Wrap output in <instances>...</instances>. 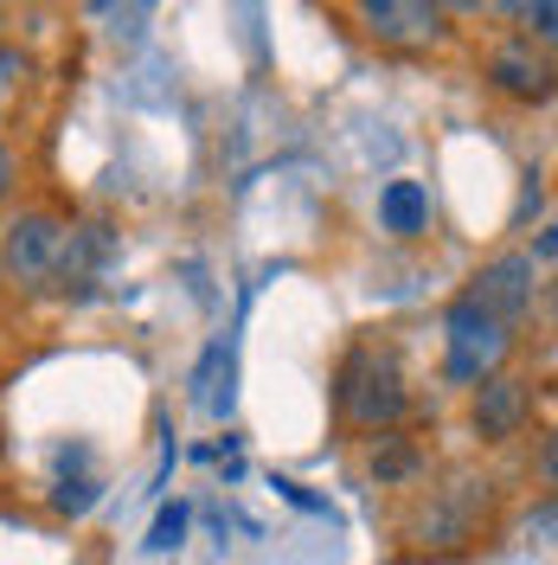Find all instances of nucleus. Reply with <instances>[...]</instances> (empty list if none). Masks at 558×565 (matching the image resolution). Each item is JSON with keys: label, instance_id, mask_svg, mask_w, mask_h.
<instances>
[{"label": "nucleus", "instance_id": "1", "mask_svg": "<svg viewBox=\"0 0 558 565\" xmlns=\"http://www.w3.org/2000/svg\"><path fill=\"white\" fill-rule=\"evenodd\" d=\"M334 418L360 430V437H385L411 418V380H405V360L385 341H353L341 353V373H334Z\"/></svg>", "mask_w": 558, "mask_h": 565}, {"label": "nucleus", "instance_id": "2", "mask_svg": "<svg viewBox=\"0 0 558 565\" xmlns=\"http://www.w3.org/2000/svg\"><path fill=\"white\" fill-rule=\"evenodd\" d=\"M514 334L521 328H507L501 316H489L475 296H455L450 309H443V366H450V380L455 386L494 380L507 366V353H514Z\"/></svg>", "mask_w": 558, "mask_h": 565}, {"label": "nucleus", "instance_id": "3", "mask_svg": "<svg viewBox=\"0 0 558 565\" xmlns=\"http://www.w3.org/2000/svg\"><path fill=\"white\" fill-rule=\"evenodd\" d=\"M71 238V218L52 206H26L7 232H0V282L20 296H45L58 277V250Z\"/></svg>", "mask_w": 558, "mask_h": 565}, {"label": "nucleus", "instance_id": "4", "mask_svg": "<svg viewBox=\"0 0 558 565\" xmlns=\"http://www.w3.org/2000/svg\"><path fill=\"white\" fill-rule=\"evenodd\" d=\"M360 26L379 39L385 52H430L450 33L430 0H360Z\"/></svg>", "mask_w": 558, "mask_h": 565}, {"label": "nucleus", "instance_id": "5", "mask_svg": "<svg viewBox=\"0 0 558 565\" xmlns=\"http://www.w3.org/2000/svg\"><path fill=\"white\" fill-rule=\"evenodd\" d=\"M489 84L501 97H514V104H546L552 97V52L533 45L526 33L507 39V45L489 52Z\"/></svg>", "mask_w": 558, "mask_h": 565}, {"label": "nucleus", "instance_id": "6", "mask_svg": "<svg viewBox=\"0 0 558 565\" xmlns=\"http://www.w3.org/2000/svg\"><path fill=\"white\" fill-rule=\"evenodd\" d=\"M489 316H501L507 328H521L526 316H533V296H539V277H533V257L526 250H507V257H494V264H482V277H475V289H469Z\"/></svg>", "mask_w": 558, "mask_h": 565}, {"label": "nucleus", "instance_id": "7", "mask_svg": "<svg viewBox=\"0 0 558 565\" xmlns=\"http://www.w3.org/2000/svg\"><path fill=\"white\" fill-rule=\"evenodd\" d=\"M482 501H489V482H482V489H475V482L437 489L430 508H423V521H418V546H443V553L469 546L475 527H482Z\"/></svg>", "mask_w": 558, "mask_h": 565}, {"label": "nucleus", "instance_id": "8", "mask_svg": "<svg viewBox=\"0 0 558 565\" xmlns=\"http://www.w3.org/2000/svg\"><path fill=\"white\" fill-rule=\"evenodd\" d=\"M526 418H533V386L514 380V373H494L475 386V437L482 444H507V437H521Z\"/></svg>", "mask_w": 558, "mask_h": 565}, {"label": "nucleus", "instance_id": "9", "mask_svg": "<svg viewBox=\"0 0 558 565\" xmlns=\"http://www.w3.org/2000/svg\"><path fill=\"white\" fill-rule=\"evenodd\" d=\"M104 257H109L104 225H71L65 250H58V277H52V289H58V296H90L97 277H104Z\"/></svg>", "mask_w": 558, "mask_h": 565}, {"label": "nucleus", "instance_id": "10", "mask_svg": "<svg viewBox=\"0 0 558 565\" xmlns=\"http://www.w3.org/2000/svg\"><path fill=\"white\" fill-rule=\"evenodd\" d=\"M379 225L391 238H423L430 232V193H423L418 180H391L379 193Z\"/></svg>", "mask_w": 558, "mask_h": 565}, {"label": "nucleus", "instance_id": "11", "mask_svg": "<svg viewBox=\"0 0 558 565\" xmlns=\"http://www.w3.org/2000/svg\"><path fill=\"white\" fill-rule=\"evenodd\" d=\"M97 494H104V489H97V476H90V450H84V444L65 450V457H58V482H52V508L77 521V514H90V508H97Z\"/></svg>", "mask_w": 558, "mask_h": 565}, {"label": "nucleus", "instance_id": "12", "mask_svg": "<svg viewBox=\"0 0 558 565\" xmlns=\"http://www.w3.org/2000/svg\"><path fill=\"white\" fill-rule=\"evenodd\" d=\"M26 84H33V58H26L20 45H0V122H7L13 109H20Z\"/></svg>", "mask_w": 558, "mask_h": 565}, {"label": "nucleus", "instance_id": "13", "mask_svg": "<svg viewBox=\"0 0 558 565\" xmlns=\"http://www.w3.org/2000/svg\"><path fill=\"white\" fill-rule=\"evenodd\" d=\"M373 476H379L385 489H391V482H411V476H418V450H411L405 437H379V450H373Z\"/></svg>", "mask_w": 558, "mask_h": 565}, {"label": "nucleus", "instance_id": "14", "mask_svg": "<svg viewBox=\"0 0 558 565\" xmlns=\"http://www.w3.org/2000/svg\"><path fill=\"white\" fill-rule=\"evenodd\" d=\"M186 527H193V508H186V501L161 508V514H154V527H148V553H174L180 540H186Z\"/></svg>", "mask_w": 558, "mask_h": 565}, {"label": "nucleus", "instance_id": "15", "mask_svg": "<svg viewBox=\"0 0 558 565\" xmlns=\"http://www.w3.org/2000/svg\"><path fill=\"white\" fill-rule=\"evenodd\" d=\"M526 39L552 52V39H558V0H526Z\"/></svg>", "mask_w": 558, "mask_h": 565}, {"label": "nucleus", "instance_id": "16", "mask_svg": "<svg viewBox=\"0 0 558 565\" xmlns=\"http://www.w3.org/2000/svg\"><path fill=\"white\" fill-rule=\"evenodd\" d=\"M13 193H20V154L0 141V200H13Z\"/></svg>", "mask_w": 558, "mask_h": 565}, {"label": "nucleus", "instance_id": "17", "mask_svg": "<svg viewBox=\"0 0 558 565\" xmlns=\"http://www.w3.org/2000/svg\"><path fill=\"white\" fill-rule=\"evenodd\" d=\"M430 7H437V13H482L489 0H430Z\"/></svg>", "mask_w": 558, "mask_h": 565}, {"label": "nucleus", "instance_id": "18", "mask_svg": "<svg viewBox=\"0 0 558 565\" xmlns=\"http://www.w3.org/2000/svg\"><path fill=\"white\" fill-rule=\"evenodd\" d=\"M277 489H282V494H289V501H296V508H321V501H314V494H309V489H302V482H277Z\"/></svg>", "mask_w": 558, "mask_h": 565}, {"label": "nucleus", "instance_id": "19", "mask_svg": "<svg viewBox=\"0 0 558 565\" xmlns=\"http://www.w3.org/2000/svg\"><path fill=\"white\" fill-rule=\"evenodd\" d=\"M154 13V0H129V20H148Z\"/></svg>", "mask_w": 558, "mask_h": 565}]
</instances>
